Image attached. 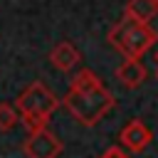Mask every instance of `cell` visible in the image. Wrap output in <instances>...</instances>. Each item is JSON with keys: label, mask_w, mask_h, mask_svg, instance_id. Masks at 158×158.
<instances>
[{"label": "cell", "mask_w": 158, "mask_h": 158, "mask_svg": "<svg viewBox=\"0 0 158 158\" xmlns=\"http://www.w3.org/2000/svg\"><path fill=\"white\" fill-rule=\"evenodd\" d=\"M109 44L116 47L126 59H141L158 40V32L151 27V25H141L136 20H131L128 15L123 20H118L109 35H106Z\"/></svg>", "instance_id": "cell-3"}, {"label": "cell", "mask_w": 158, "mask_h": 158, "mask_svg": "<svg viewBox=\"0 0 158 158\" xmlns=\"http://www.w3.org/2000/svg\"><path fill=\"white\" fill-rule=\"evenodd\" d=\"M121 146H126L131 153H141V151H146L148 148V143L153 141V133H151V128L141 121V118H133V121H128L123 128H121Z\"/></svg>", "instance_id": "cell-5"}, {"label": "cell", "mask_w": 158, "mask_h": 158, "mask_svg": "<svg viewBox=\"0 0 158 158\" xmlns=\"http://www.w3.org/2000/svg\"><path fill=\"white\" fill-rule=\"evenodd\" d=\"M17 121H20V111H17L12 104L2 101V104H0V131H10V128H15Z\"/></svg>", "instance_id": "cell-9"}, {"label": "cell", "mask_w": 158, "mask_h": 158, "mask_svg": "<svg viewBox=\"0 0 158 158\" xmlns=\"http://www.w3.org/2000/svg\"><path fill=\"white\" fill-rule=\"evenodd\" d=\"M126 15L141 25H151V20L158 15V2L156 0H128Z\"/></svg>", "instance_id": "cell-8"}, {"label": "cell", "mask_w": 158, "mask_h": 158, "mask_svg": "<svg viewBox=\"0 0 158 158\" xmlns=\"http://www.w3.org/2000/svg\"><path fill=\"white\" fill-rule=\"evenodd\" d=\"M79 59H81L79 49H77L72 42H67V40L57 42V44L49 49V62H52L59 72H69V69H74V67L79 64Z\"/></svg>", "instance_id": "cell-7"}, {"label": "cell", "mask_w": 158, "mask_h": 158, "mask_svg": "<svg viewBox=\"0 0 158 158\" xmlns=\"http://www.w3.org/2000/svg\"><path fill=\"white\" fill-rule=\"evenodd\" d=\"M101 158H131L121 146H111V148H106L104 153H101Z\"/></svg>", "instance_id": "cell-10"}, {"label": "cell", "mask_w": 158, "mask_h": 158, "mask_svg": "<svg viewBox=\"0 0 158 158\" xmlns=\"http://www.w3.org/2000/svg\"><path fill=\"white\" fill-rule=\"evenodd\" d=\"M62 104L72 114V118H77L81 126H96L114 109L116 99L91 69H81L74 77Z\"/></svg>", "instance_id": "cell-1"}, {"label": "cell", "mask_w": 158, "mask_h": 158, "mask_svg": "<svg viewBox=\"0 0 158 158\" xmlns=\"http://www.w3.org/2000/svg\"><path fill=\"white\" fill-rule=\"evenodd\" d=\"M62 141L49 131V128H42V131H35L27 136V141L22 143V151L27 158H57L62 153Z\"/></svg>", "instance_id": "cell-4"}, {"label": "cell", "mask_w": 158, "mask_h": 158, "mask_svg": "<svg viewBox=\"0 0 158 158\" xmlns=\"http://www.w3.org/2000/svg\"><path fill=\"white\" fill-rule=\"evenodd\" d=\"M57 106H59V99L42 81H32L15 99V109L20 111V121L27 126L30 133L47 128V121L57 111Z\"/></svg>", "instance_id": "cell-2"}, {"label": "cell", "mask_w": 158, "mask_h": 158, "mask_svg": "<svg viewBox=\"0 0 158 158\" xmlns=\"http://www.w3.org/2000/svg\"><path fill=\"white\" fill-rule=\"evenodd\" d=\"M156 69H158V52H156Z\"/></svg>", "instance_id": "cell-11"}, {"label": "cell", "mask_w": 158, "mask_h": 158, "mask_svg": "<svg viewBox=\"0 0 158 158\" xmlns=\"http://www.w3.org/2000/svg\"><path fill=\"white\" fill-rule=\"evenodd\" d=\"M156 2H158V0H156Z\"/></svg>", "instance_id": "cell-12"}, {"label": "cell", "mask_w": 158, "mask_h": 158, "mask_svg": "<svg viewBox=\"0 0 158 158\" xmlns=\"http://www.w3.org/2000/svg\"><path fill=\"white\" fill-rule=\"evenodd\" d=\"M148 77V69L141 64V59H123L116 67V79L126 86V89H138Z\"/></svg>", "instance_id": "cell-6"}]
</instances>
